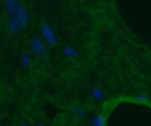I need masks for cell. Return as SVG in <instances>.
<instances>
[{"label": "cell", "instance_id": "obj_1", "mask_svg": "<svg viewBox=\"0 0 151 126\" xmlns=\"http://www.w3.org/2000/svg\"><path fill=\"white\" fill-rule=\"evenodd\" d=\"M27 20H28L27 12H26L25 7L20 4L18 6V8L14 11V13L11 14V18H9L8 25H7L8 32L9 33H17V32L21 31L26 26Z\"/></svg>", "mask_w": 151, "mask_h": 126}, {"label": "cell", "instance_id": "obj_2", "mask_svg": "<svg viewBox=\"0 0 151 126\" xmlns=\"http://www.w3.org/2000/svg\"><path fill=\"white\" fill-rule=\"evenodd\" d=\"M41 34L44 37V39L47 41L48 45L51 46H55L57 45V39H55V35L53 33V29L51 28V26L48 24H42L41 25Z\"/></svg>", "mask_w": 151, "mask_h": 126}, {"label": "cell", "instance_id": "obj_3", "mask_svg": "<svg viewBox=\"0 0 151 126\" xmlns=\"http://www.w3.org/2000/svg\"><path fill=\"white\" fill-rule=\"evenodd\" d=\"M31 48H32V52L34 54H42L46 49V46H45V44L42 42L41 39L33 38L32 41H31Z\"/></svg>", "mask_w": 151, "mask_h": 126}, {"label": "cell", "instance_id": "obj_4", "mask_svg": "<svg viewBox=\"0 0 151 126\" xmlns=\"http://www.w3.org/2000/svg\"><path fill=\"white\" fill-rule=\"evenodd\" d=\"M20 2L18 0H5V9L8 14L14 13V11L18 8Z\"/></svg>", "mask_w": 151, "mask_h": 126}, {"label": "cell", "instance_id": "obj_5", "mask_svg": "<svg viewBox=\"0 0 151 126\" xmlns=\"http://www.w3.org/2000/svg\"><path fill=\"white\" fill-rule=\"evenodd\" d=\"M63 53L67 57H77L78 55V52L71 46H64L63 47Z\"/></svg>", "mask_w": 151, "mask_h": 126}, {"label": "cell", "instance_id": "obj_6", "mask_svg": "<svg viewBox=\"0 0 151 126\" xmlns=\"http://www.w3.org/2000/svg\"><path fill=\"white\" fill-rule=\"evenodd\" d=\"M21 64H22V66L25 68H29L31 67L32 62H31V58H29V55L27 53H24L22 54V57H21Z\"/></svg>", "mask_w": 151, "mask_h": 126}, {"label": "cell", "instance_id": "obj_7", "mask_svg": "<svg viewBox=\"0 0 151 126\" xmlns=\"http://www.w3.org/2000/svg\"><path fill=\"white\" fill-rule=\"evenodd\" d=\"M91 95H92L93 98H96V99H103V98H104L103 91H101L100 88H98V87H96V88H93V89L91 91Z\"/></svg>", "mask_w": 151, "mask_h": 126}, {"label": "cell", "instance_id": "obj_8", "mask_svg": "<svg viewBox=\"0 0 151 126\" xmlns=\"http://www.w3.org/2000/svg\"><path fill=\"white\" fill-rule=\"evenodd\" d=\"M92 125L93 126H105L104 124V119L101 117H94L92 119Z\"/></svg>", "mask_w": 151, "mask_h": 126}, {"label": "cell", "instance_id": "obj_9", "mask_svg": "<svg viewBox=\"0 0 151 126\" xmlns=\"http://www.w3.org/2000/svg\"><path fill=\"white\" fill-rule=\"evenodd\" d=\"M73 111H74L76 113H78L79 115H81V117H84V115H85V114H84V111H83L81 108H79V107H77V106H76V107H73Z\"/></svg>", "mask_w": 151, "mask_h": 126}, {"label": "cell", "instance_id": "obj_10", "mask_svg": "<svg viewBox=\"0 0 151 126\" xmlns=\"http://www.w3.org/2000/svg\"><path fill=\"white\" fill-rule=\"evenodd\" d=\"M20 126H27V125H26V124H21Z\"/></svg>", "mask_w": 151, "mask_h": 126}, {"label": "cell", "instance_id": "obj_11", "mask_svg": "<svg viewBox=\"0 0 151 126\" xmlns=\"http://www.w3.org/2000/svg\"><path fill=\"white\" fill-rule=\"evenodd\" d=\"M39 126H45V125H39Z\"/></svg>", "mask_w": 151, "mask_h": 126}]
</instances>
